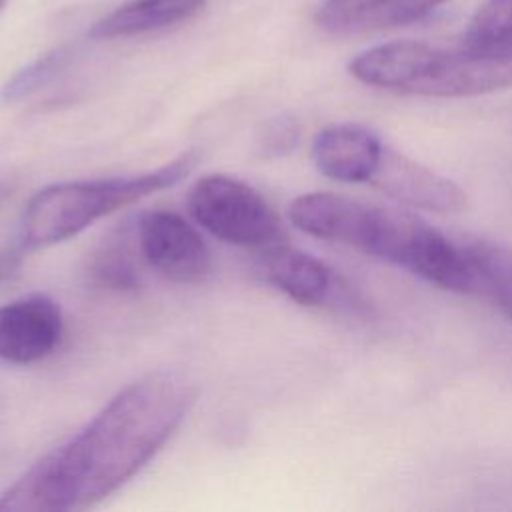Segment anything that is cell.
<instances>
[{
  "instance_id": "15",
  "label": "cell",
  "mask_w": 512,
  "mask_h": 512,
  "mask_svg": "<svg viewBox=\"0 0 512 512\" xmlns=\"http://www.w3.org/2000/svg\"><path fill=\"white\" fill-rule=\"evenodd\" d=\"M70 60V50L68 48H54L42 56H38L34 62L28 66L20 68L4 86L2 96L4 100H20L40 86H44L54 74H58L66 62Z\"/></svg>"
},
{
  "instance_id": "5",
  "label": "cell",
  "mask_w": 512,
  "mask_h": 512,
  "mask_svg": "<svg viewBox=\"0 0 512 512\" xmlns=\"http://www.w3.org/2000/svg\"><path fill=\"white\" fill-rule=\"evenodd\" d=\"M188 212L212 236L246 248H266L282 240L270 204L248 184L224 174L200 178L188 192Z\"/></svg>"
},
{
  "instance_id": "7",
  "label": "cell",
  "mask_w": 512,
  "mask_h": 512,
  "mask_svg": "<svg viewBox=\"0 0 512 512\" xmlns=\"http://www.w3.org/2000/svg\"><path fill=\"white\" fill-rule=\"evenodd\" d=\"M370 184L404 206L436 214L460 212L468 204L464 188L454 180L390 146H384Z\"/></svg>"
},
{
  "instance_id": "6",
  "label": "cell",
  "mask_w": 512,
  "mask_h": 512,
  "mask_svg": "<svg viewBox=\"0 0 512 512\" xmlns=\"http://www.w3.org/2000/svg\"><path fill=\"white\" fill-rule=\"evenodd\" d=\"M138 244L146 262L180 284L202 282L212 268L208 244L182 216L154 210L138 222Z\"/></svg>"
},
{
  "instance_id": "18",
  "label": "cell",
  "mask_w": 512,
  "mask_h": 512,
  "mask_svg": "<svg viewBox=\"0 0 512 512\" xmlns=\"http://www.w3.org/2000/svg\"><path fill=\"white\" fill-rule=\"evenodd\" d=\"M20 260H22V252L20 250L0 252V280L8 278L18 268Z\"/></svg>"
},
{
  "instance_id": "13",
  "label": "cell",
  "mask_w": 512,
  "mask_h": 512,
  "mask_svg": "<svg viewBox=\"0 0 512 512\" xmlns=\"http://www.w3.org/2000/svg\"><path fill=\"white\" fill-rule=\"evenodd\" d=\"M474 292L490 298L512 320V248L490 240H464Z\"/></svg>"
},
{
  "instance_id": "8",
  "label": "cell",
  "mask_w": 512,
  "mask_h": 512,
  "mask_svg": "<svg viewBox=\"0 0 512 512\" xmlns=\"http://www.w3.org/2000/svg\"><path fill=\"white\" fill-rule=\"evenodd\" d=\"M62 314L44 294H30L0 306V360L32 364L60 342Z\"/></svg>"
},
{
  "instance_id": "12",
  "label": "cell",
  "mask_w": 512,
  "mask_h": 512,
  "mask_svg": "<svg viewBox=\"0 0 512 512\" xmlns=\"http://www.w3.org/2000/svg\"><path fill=\"white\" fill-rule=\"evenodd\" d=\"M206 0H128L96 20L88 30L94 40L130 38L192 20Z\"/></svg>"
},
{
  "instance_id": "14",
  "label": "cell",
  "mask_w": 512,
  "mask_h": 512,
  "mask_svg": "<svg viewBox=\"0 0 512 512\" xmlns=\"http://www.w3.org/2000/svg\"><path fill=\"white\" fill-rule=\"evenodd\" d=\"M464 38L478 44L512 42V0H486L474 12Z\"/></svg>"
},
{
  "instance_id": "10",
  "label": "cell",
  "mask_w": 512,
  "mask_h": 512,
  "mask_svg": "<svg viewBox=\"0 0 512 512\" xmlns=\"http://www.w3.org/2000/svg\"><path fill=\"white\" fill-rule=\"evenodd\" d=\"M448 0H324L316 24L338 36L378 32L416 22Z\"/></svg>"
},
{
  "instance_id": "20",
  "label": "cell",
  "mask_w": 512,
  "mask_h": 512,
  "mask_svg": "<svg viewBox=\"0 0 512 512\" xmlns=\"http://www.w3.org/2000/svg\"><path fill=\"white\" fill-rule=\"evenodd\" d=\"M4 4H6V0H0V12H2V8H4Z\"/></svg>"
},
{
  "instance_id": "11",
  "label": "cell",
  "mask_w": 512,
  "mask_h": 512,
  "mask_svg": "<svg viewBox=\"0 0 512 512\" xmlns=\"http://www.w3.org/2000/svg\"><path fill=\"white\" fill-rule=\"evenodd\" d=\"M258 272L268 284L304 306L326 302L338 288V280L324 262L282 240L260 250Z\"/></svg>"
},
{
  "instance_id": "2",
  "label": "cell",
  "mask_w": 512,
  "mask_h": 512,
  "mask_svg": "<svg viewBox=\"0 0 512 512\" xmlns=\"http://www.w3.org/2000/svg\"><path fill=\"white\" fill-rule=\"evenodd\" d=\"M290 222L316 238L352 246L452 292H474L464 240L426 220L338 194H302L288 206Z\"/></svg>"
},
{
  "instance_id": "17",
  "label": "cell",
  "mask_w": 512,
  "mask_h": 512,
  "mask_svg": "<svg viewBox=\"0 0 512 512\" xmlns=\"http://www.w3.org/2000/svg\"><path fill=\"white\" fill-rule=\"evenodd\" d=\"M300 140V128L290 116H276L262 128L258 136V154L262 158H280L290 154Z\"/></svg>"
},
{
  "instance_id": "3",
  "label": "cell",
  "mask_w": 512,
  "mask_h": 512,
  "mask_svg": "<svg viewBox=\"0 0 512 512\" xmlns=\"http://www.w3.org/2000/svg\"><path fill=\"white\" fill-rule=\"evenodd\" d=\"M348 70L380 90L434 98L478 96L512 86V42L478 44L464 36L452 44L396 40L360 52Z\"/></svg>"
},
{
  "instance_id": "9",
  "label": "cell",
  "mask_w": 512,
  "mask_h": 512,
  "mask_svg": "<svg viewBox=\"0 0 512 512\" xmlns=\"http://www.w3.org/2000/svg\"><path fill=\"white\" fill-rule=\"evenodd\" d=\"M382 140L360 124L324 126L312 142V162L320 174L344 184L370 182L384 152Z\"/></svg>"
},
{
  "instance_id": "16",
  "label": "cell",
  "mask_w": 512,
  "mask_h": 512,
  "mask_svg": "<svg viewBox=\"0 0 512 512\" xmlns=\"http://www.w3.org/2000/svg\"><path fill=\"white\" fill-rule=\"evenodd\" d=\"M90 274L100 286L112 290H136L140 284L132 260L120 246L102 248L90 264Z\"/></svg>"
},
{
  "instance_id": "1",
  "label": "cell",
  "mask_w": 512,
  "mask_h": 512,
  "mask_svg": "<svg viewBox=\"0 0 512 512\" xmlns=\"http://www.w3.org/2000/svg\"><path fill=\"white\" fill-rule=\"evenodd\" d=\"M196 384L156 370L124 386L70 440L44 454L2 496V512H78L136 476L186 420Z\"/></svg>"
},
{
  "instance_id": "19",
  "label": "cell",
  "mask_w": 512,
  "mask_h": 512,
  "mask_svg": "<svg viewBox=\"0 0 512 512\" xmlns=\"http://www.w3.org/2000/svg\"><path fill=\"white\" fill-rule=\"evenodd\" d=\"M6 192H8V188H6V186H0V198L6 196Z\"/></svg>"
},
{
  "instance_id": "4",
  "label": "cell",
  "mask_w": 512,
  "mask_h": 512,
  "mask_svg": "<svg viewBox=\"0 0 512 512\" xmlns=\"http://www.w3.org/2000/svg\"><path fill=\"white\" fill-rule=\"evenodd\" d=\"M196 160V152H184L148 172L98 180L58 182L42 188L30 198L22 214V250H38L64 242L80 234L92 222L150 194L172 188L192 172Z\"/></svg>"
}]
</instances>
